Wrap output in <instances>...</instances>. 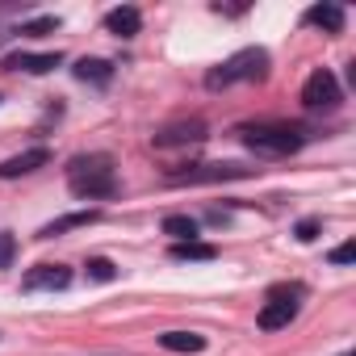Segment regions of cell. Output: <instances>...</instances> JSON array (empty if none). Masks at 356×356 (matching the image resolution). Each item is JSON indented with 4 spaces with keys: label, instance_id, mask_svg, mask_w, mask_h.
<instances>
[{
    "label": "cell",
    "instance_id": "10",
    "mask_svg": "<svg viewBox=\"0 0 356 356\" xmlns=\"http://www.w3.org/2000/svg\"><path fill=\"white\" fill-rule=\"evenodd\" d=\"M206 126L202 122H181V126H168L155 134V147H181V143H202Z\"/></svg>",
    "mask_w": 356,
    "mask_h": 356
},
{
    "label": "cell",
    "instance_id": "11",
    "mask_svg": "<svg viewBox=\"0 0 356 356\" xmlns=\"http://www.w3.org/2000/svg\"><path fill=\"white\" fill-rule=\"evenodd\" d=\"M101 214L97 210H80V214H63V218H55V222H47L42 231H38V239H55V235H67V231H80V227H92Z\"/></svg>",
    "mask_w": 356,
    "mask_h": 356
},
{
    "label": "cell",
    "instance_id": "9",
    "mask_svg": "<svg viewBox=\"0 0 356 356\" xmlns=\"http://www.w3.org/2000/svg\"><path fill=\"white\" fill-rule=\"evenodd\" d=\"M59 63H63L59 51H55V55H26V51H17V55L5 59V72H30V76H42V72H51V67H59Z\"/></svg>",
    "mask_w": 356,
    "mask_h": 356
},
{
    "label": "cell",
    "instance_id": "17",
    "mask_svg": "<svg viewBox=\"0 0 356 356\" xmlns=\"http://www.w3.org/2000/svg\"><path fill=\"white\" fill-rule=\"evenodd\" d=\"M218 252L210 248V243H172V260H214Z\"/></svg>",
    "mask_w": 356,
    "mask_h": 356
},
{
    "label": "cell",
    "instance_id": "7",
    "mask_svg": "<svg viewBox=\"0 0 356 356\" xmlns=\"http://www.w3.org/2000/svg\"><path fill=\"white\" fill-rule=\"evenodd\" d=\"M67 285H72V268H63V264H38L22 281V289H30V293H38V289H67Z\"/></svg>",
    "mask_w": 356,
    "mask_h": 356
},
{
    "label": "cell",
    "instance_id": "12",
    "mask_svg": "<svg viewBox=\"0 0 356 356\" xmlns=\"http://www.w3.org/2000/svg\"><path fill=\"white\" fill-rule=\"evenodd\" d=\"M138 26H143V17H138V9H113V13H105V30L109 34H118V38H134L138 34Z\"/></svg>",
    "mask_w": 356,
    "mask_h": 356
},
{
    "label": "cell",
    "instance_id": "2",
    "mask_svg": "<svg viewBox=\"0 0 356 356\" xmlns=\"http://www.w3.org/2000/svg\"><path fill=\"white\" fill-rule=\"evenodd\" d=\"M264 72H268V55L252 47V51L231 55L222 67H214V72L206 76V84H210V88H227V84H239V80H264Z\"/></svg>",
    "mask_w": 356,
    "mask_h": 356
},
{
    "label": "cell",
    "instance_id": "5",
    "mask_svg": "<svg viewBox=\"0 0 356 356\" xmlns=\"http://www.w3.org/2000/svg\"><path fill=\"white\" fill-rule=\"evenodd\" d=\"M302 101H306L310 109H331V105H339V84H335V76H331L327 67H318V72L302 84Z\"/></svg>",
    "mask_w": 356,
    "mask_h": 356
},
{
    "label": "cell",
    "instance_id": "6",
    "mask_svg": "<svg viewBox=\"0 0 356 356\" xmlns=\"http://www.w3.org/2000/svg\"><path fill=\"white\" fill-rule=\"evenodd\" d=\"M235 176H248V168H239V163H202V168H189V172H172V181L176 185L181 181L202 185V181H235Z\"/></svg>",
    "mask_w": 356,
    "mask_h": 356
},
{
    "label": "cell",
    "instance_id": "3",
    "mask_svg": "<svg viewBox=\"0 0 356 356\" xmlns=\"http://www.w3.org/2000/svg\"><path fill=\"white\" fill-rule=\"evenodd\" d=\"M239 134H243L248 147L268 151V155H293V151L306 143V134L293 130V126H243Z\"/></svg>",
    "mask_w": 356,
    "mask_h": 356
},
{
    "label": "cell",
    "instance_id": "16",
    "mask_svg": "<svg viewBox=\"0 0 356 356\" xmlns=\"http://www.w3.org/2000/svg\"><path fill=\"white\" fill-rule=\"evenodd\" d=\"M109 76H113V63H105V59H80V63H76V80L109 84Z\"/></svg>",
    "mask_w": 356,
    "mask_h": 356
},
{
    "label": "cell",
    "instance_id": "22",
    "mask_svg": "<svg viewBox=\"0 0 356 356\" xmlns=\"http://www.w3.org/2000/svg\"><path fill=\"white\" fill-rule=\"evenodd\" d=\"M352 260H356V243H343L331 252V264H352Z\"/></svg>",
    "mask_w": 356,
    "mask_h": 356
},
{
    "label": "cell",
    "instance_id": "19",
    "mask_svg": "<svg viewBox=\"0 0 356 356\" xmlns=\"http://www.w3.org/2000/svg\"><path fill=\"white\" fill-rule=\"evenodd\" d=\"M55 30H59V17H38V22H26V26H22V34H30V38L55 34Z\"/></svg>",
    "mask_w": 356,
    "mask_h": 356
},
{
    "label": "cell",
    "instance_id": "13",
    "mask_svg": "<svg viewBox=\"0 0 356 356\" xmlns=\"http://www.w3.org/2000/svg\"><path fill=\"white\" fill-rule=\"evenodd\" d=\"M306 22L318 26V30H327V34H339V30H343V9H339V5H314V9L306 13Z\"/></svg>",
    "mask_w": 356,
    "mask_h": 356
},
{
    "label": "cell",
    "instance_id": "4",
    "mask_svg": "<svg viewBox=\"0 0 356 356\" xmlns=\"http://www.w3.org/2000/svg\"><path fill=\"white\" fill-rule=\"evenodd\" d=\"M298 293H302L298 285H293V289H273V298H268V306L260 310V318H256V323H260L264 331L289 327V323H293V314H298V302H293Z\"/></svg>",
    "mask_w": 356,
    "mask_h": 356
},
{
    "label": "cell",
    "instance_id": "14",
    "mask_svg": "<svg viewBox=\"0 0 356 356\" xmlns=\"http://www.w3.org/2000/svg\"><path fill=\"white\" fill-rule=\"evenodd\" d=\"M159 343L168 352H206V335H193V331H168L159 335Z\"/></svg>",
    "mask_w": 356,
    "mask_h": 356
},
{
    "label": "cell",
    "instance_id": "15",
    "mask_svg": "<svg viewBox=\"0 0 356 356\" xmlns=\"http://www.w3.org/2000/svg\"><path fill=\"white\" fill-rule=\"evenodd\" d=\"M163 235H172L176 243H193L197 239V222L185 218V214H168L163 218Z\"/></svg>",
    "mask_w": 356,
    "mask_h": 356
},
{
    "label": "cell",
    "instance_id": "20",
    "mask_svg": "<svg viewBox=\"0 0 356 356\" xmlns=\"http://www.w3.org/2000/svg\"><path fill=\"white\" fill-rule=\"evenodd\" d=\"M318 231H323V222H318V218H302V222L293 227L298 243H314V239H318Z\"/></svg>",
    "mask_w": 356,
    "mask_h": 356
},
{
    "label": "cell",
    "instance_id": "18",
    "mask_svg": "<svg viewBox=\"0 0 356 356\" xmlns=\"http://www.w3.org/2000/svg\"><path fill=\"white\" fill-rule=\"evenodd\" d=\"M88 277L105 285V281H113V277H118V268H113V260H105V256H97V260H88Z\"/></svg>",
    "mask_w": 356,
    "mask_h": 356
},
{
    "label": "cell",
    "instance_id": "1",
    "mask_svg": "<svg viewBox=\"0 0 356 356\" xmlns=\"http://www.w3.org/2000/svg\"><path fill=\"white\" fill-rule=\"evenodd\" d=\"M67 185H72L76 197H88V202L92 197H109L118 189V181H113V159L109 155H80V159H72Z\"/></svg>",
    "mask_w": 356,
    "mask_h": 356
},
{
    "label": "cell",
    "instance_id": "21",
    "mask_svg": "<svg viewBox=\"0 0 356 356\" xmlns=\"http://www.w3.org/2000/svg\"><path fill=\"white\" fill-rule=\"evenodd\" d=\"M13 256H17V239H13L9 231H0V268H9Z\"/></svg>",
    "mask_w": 356,
    "mask_h": 356
},
{
    "label": "cell",
    "instance_id": "8",
    "mask_svg": "<svg viewBox=\"0 0 356 356\" xmlns=\"http://www.w3.org/2000/svg\"><path fill=\"white\" fill-rule=\"evenodd\" d=\"M47 163H51V151H47V147L22 151V155H13V159L0 163V181H13V176H26V172H34V168H47Z\"/></svg>",
    "mask_w": 356,
    "mask_h": 356
}]
</instances>
